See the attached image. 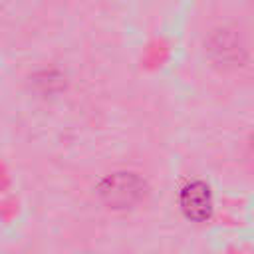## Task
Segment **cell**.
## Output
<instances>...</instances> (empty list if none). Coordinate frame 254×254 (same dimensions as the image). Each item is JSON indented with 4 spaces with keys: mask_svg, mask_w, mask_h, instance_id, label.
<instances>
[{
    "mask_svg": "<svg viewBox=\"0 0 254 254\" xmlns=\"http://www.w3.org/2000/svg\"><path fill=\"white\" fill-rule=\"evenodd\" d=\"M99 194L105 204L127 208L143 196V181L133 173H115L101 183Z\"/></svg>",
    "mask_w": 254,
    "mask_h": 254,
    "instance_id": "6da1fadb",
    "label": "cell"
},
{
    "mask_svg": "<svg viewBox=\"0 0 254 254\" xmlns=\"http://www.w3.org/2000/svg\"><path fill=\"white\" fill-rule=\"evenodd\" d=\"M179 204H181L183 214L189 220L202 222V220L210 218V214H212V194H210V189L204 183H200V181H192V183H189V185H185L181 189Z\"/></svg>",
    "mask_w": 254,
    "mask_h": 254,
    "instance_id": "7a4b0ae2",
    "label": "cell"
},
{
    "mask_svg": "<svg viewBox=\"0 0 254 254\" xmlns=\"http://www.w3.org/2000/svg\"><path fill=\"white\" fill-rule=\"evenodd\" d=\"M212 52H216L222 62H232L238 60L242 54V46L240 40L236 38V34H232L230 30H220V34H216L214 42H212Z\"/></svg>",
    "mask_w": 254,
    "mask_h": 254,
    "instance_id": "3957f363",
    "label": "cell"
},
{
    "mask_svg": "<svg viewBox=\"0 0 254 254\" xmlns=\"http://www.w3.org/2000/svg\"><path fill=\"white\" fill-rule=\"evenodd\" d=\"M252 149H254V137H252Z\"/></svg>",
    "mask_w": 254,
    "mask_h": 254,
    "instance_id": "277c9868",
    "label": "cell"
}]
</instances>
